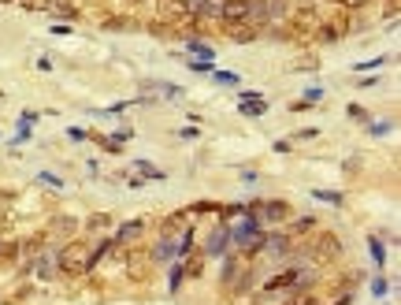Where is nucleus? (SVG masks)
<instances>
[{"mask_svg": "<svg viewBox=\"0 0 401 305\" xmlns=\"http://www.w3.org/2000/svg\"><path fill=\"white\" fill-rule=\"evenodd\" d=\"M134 4H156V0H134Z\"/></svg>", "mask_w": 401, "mask_h": 305, "instance_id": "44", "label": "nucleus"}, {"mask_svg": "<svg viewBox=\"0 0 401 305\" xmlns=\"http://www.w3.org/2000/svg\"><path fill=\"white\" fill-rule=\"evenodd\" d=\"M186 209H182V212H171V216H164V220H160V235H179V227L182 224H186Z\"/></svg>", "mask_w": 401, "mask_h": 305, "instance_id": "21", "label": "nucleus"}, {"mask_svg": "<svg viewBox=\"0 0 401 305\" xmlns=\"http://www.w3.org/2000/svg\"><path fill=\"white\" fill-rule=\"evenodd\" d=\"M312 198H320V201H327V205H334V209H338V205H345V198L338 190H312Z\"/></svg>", "mask_w": 401, "mask_h": 305, "instance_id": "29", "label": "nucleus"}, {"mask_svg": "<svg viewBox=\"0 0 401 305\" xmlns=\"http://www.w3.org/2000/svg\"><path fill=\"white\" fill-rule=\"evenodd\" d=\"M350 116H353V119H364V123H368V112H364L361 104H350Z\"/></svg>", "mask_w": 401, "mask_h": 305, "instance_id": "42", "label": "nucleus"}, {"mask_svg": "<svg viewBox=\"0 0 401 305\" xmlns=\"http://www.w3.org/2000/svg\"><path fill=\"white\" fill-rule=\"evenodd\" d=\"M67 134H71L74 141H82V138H90V134H85V130H82V127H71V130H67Z\"/></svg>", "mask_w": 401, "mask_h": 305, "instance_id": "43", "label": "nucleus"}, {"mask_svg": "<svg viewBox=\"0 0 401 305\" xmlns=\"http://www.w3.org/2000/svg\"><path fill=\"white\" fill-rule=\"evenodd\" d=\"M212 79L220 82V86H238V82H242L234 71H215V68H212Z\"/></svg>", "mask_w": 401, "mask_h": 305, "instance_id": "32", "label": "nucleus"}, {"mask_svg": "<svg viewBox=\"0 0 401 305\" xmlns=\"http://www.w3.org/2000/svg\"><path fill=\"white\" fill-rule=\"evenodd\" d=\"M90 272V246H82V242H67L60 249V276H85Z\"/></svg>", "mask_w": 401, "mask_h": 305, "instance_id": "4", "label": "nucleus"}, {"mask_svg": "<svg viewBox=\"0 0 401 305\" xmlns=\"http://www.w3.org/2000/svg\"><path fill=\"white\" fill-rule=\"evenodd\" d=\"M186 260H190V265H182V272H186L190 279H197L201 272H204V253H190Z\"/></svg>", "mask_w": 401, "mask_h": 305, "instance_id": "26", "label": "nucleus"}, {"mask_svg": "<svg viewBox=\"0 0 401 305\" xmlns=\"http://www.w3.org/2000/svg\"><path fill=\"white\" fill-rule=\"evenodd\" d=\"M0 246H4V238H0Z\"/></svg>", "mask_w": 401, "mask_h": 305, "instance_id": "46", "label": "nucleus"}, {"mask_svg": "<svg viewBox=\"0 0 401 305\" xmlns=\"http://www.w3.org/2000/svg\"><path fill=\"white\" fill-rule=\"evenodd\" d=\"M85 227H90V231H108V227H112V216H108V212H97V216L85 220Z\"/></svg>", "mask_w": 401, "mask_h": 305, "instance_id": "28", "label": "nucleus"}, {"mask_svg": "<svg viewBox=\"0 0 401 305\" xmlns=\"http://www.w3.org/2000/svg\"><path fill=\"white\" fill-rule=\"evenodd\" d=\"M286 30L294 41H309L316 34L320 26V12H316V0H297V4H290V15H286Z\"/></svg>", "mask_w": 401, "mask_h": 305, "instance_id": "1", "label": "nucleus"}, {"mask_svg": "<svg viewBox=\"0 0 401 305\" xmlns=\"http://www.w3.org/2000/svg\"><path fill=\"white\" fill-rule=\"evenodd\" d=\"M301 253H305L309 265H331V260L342 257V238L334 231H316V235H312V242L301 249Z\"/></svg>", "mask_w": 401, "mask_h": 305, "instance_id": "2", "label": "nucleus"}, {"mask_svg": "<svg viewBox=\"0 0 401 305\" xmlns=\"http://www.w3.org/2000/svg\"><path fill=\"white\" fill-rule=\"evenodd\" d=\"M331 4H334V0H331Z\"/></svg>", "mask_w": 401, "mask_h": 305, "instance_id": "48", "label": "nucleus"}, {"mask_svg": "<svg viewBox=\"0 0 401 305\" xmlns=\"http://www.w3.org/2000/svg\"><path fill=\"white\" fill-rule=\"evenodd\" d=\"M242 268H245V257H242V253H227V257H223V268H220V283H223V287H231L234 276H238Z\"/></svg>", "mask_w": 401, "mask_h": 305, "instance_id": "14", "label": "nucleus"}, {"mask_svg": "<svg viewBox=\"0 0 401 305\" xmlns=\"http://www.w3.org/2000/svg\"><path fill=\"white\" fill-rule=\"evenodd\" d=\"M0 97H4V93H0Z\"/></svg>", "mask_w": 401, "mask_h": 305, "instance_id": "47", "label": "nucleus"}, {"mask_svg": "<svg viewBox=\"0 0 401 305\" xmlns=\"http://www.w3.org/2000/svg\"><path fill=\"white\" fill-rule=\"evenodd\" d=\"M245 0H220V23H245Z\"/></svg>", "mask_w": 401, "mask_h": 305, "instance_id": "13", "label": "nucleus"}, {"mask_svg": "<svg viewBox=\"0 0 401 305\" xmlns=\"http://www.w3.org/2000/svg\"><path fill=\"white\" fill-rule=\"evenodd\" d=\"M372 294H379V298H383V294H386V279H383V276H379V279L372 283Z\"/></svg>", "mask_w": 401, "mask_h": 305, "instance_id": "41", "label": "nucleus"}, {"mask_svg": "<svg viewBox=\"0 0 401 305\" xmlns=\"http://www.w3.org/2000/svg\"><path fill=\"white\" fill-rule=\"evenodd\" d=\"M182 279H186V272H182V260H171V294H179V287H182Z\"/></svg>", "mask_w": 401, "mask_h": 305, "instance_id": "27", "label": "nucleus"}, {"mask_svg": "<svg viewBox=\"0 0 401 305\" xmlns=\"http://www.w3.org/2000/svg\"><path fill=\"white\" fill-rule=\"evenodd\" d=\"M334 4H342V8H345V12H357V8H364V4H368V0H334Z\"/></svg>", "mask_w": 401, "mask_h": 305, "instance_id": "38", "label": "nucleus"}, {"mask_svg": "<svg viewBox=\"0 0 401 305\" xmlns=\"http://www.w3.org/2000/svg\"><path fill=\"white\" fill-rule=\"evenodd\" d=\"M186 52H193V60H204V63L215 60V49L208 45V41H201V38H186Z\"/></svg>", "mask_w": 401, "mask_h": 305, "instance_id": "18", "label": "nucleus"}, {"mask_svg": "<svg viewBox=\"0 0 401 305\" xmlns=\"http://www.w3.org/2000/svg\"><path fill=\"white\" fill-rule=\"evenodd\" d=\"M179 138H182V141H193V138H201V130H197V127H182Z\"/></svg>", "mask_w": 401, "mask_h": 305, "instance_id": "39", "label": "nucleus"}, {"mask_svg": "<svg viewBox=\"0 0 401 305\" xmlns=\"http://www.w3.org/2000/svg\"><path fill=\"white\" fill-rule=\"evenodd\" d=\"M175 242H179V235H160L156 246L149 249V260H153V265H171V260H179Z\"/></svg>", "mask_w": 401, "mask_h": 305, "instance_id": "9", "label": "nucleus"}, {"mask_svg": "<svg viewBox=\"0 0 401 305\" xmlns=\"http://www.w3.org/2000/svg\"><path fill=\"white\" fill-rule=\"evenodd\" d=\"M283 305H316V294L312 290H290Z\"/></svg>", "mask_w": 401, "mask_h": 305, "instance_id": "25", "label": "nucleus"}, {"mask_svg": "<svg viewBox=\"0 0 401 305\" xmlns=\"http://www.w3.org/2000/svg\"><path fill=\"white\" fill-rule=\"evenodd\" d=\"M227 246H231V227L220 224L208 235V242H204V257H227Z\"/></svg>", "mask_w": 401, "mask_h": 305, "instance_id": "10", "label": "nucleus"}, {"mask_svg": "<svg viewBox=\"0 0 401 305\" xmlns=\"http://www.w3.org/2000/svg\"><path fill=\"white\" fill-rule=\"evenodd\" d=\"M238 112L242 116H253V119H260L268 112V101L260 93H242V104H238Z\"/></svg>", "mask_w": 401, "mask_h": 305, "instance_id": "17", "label": "nucleus"}, {"mask_svg": "<svg viewBox=\"0 0 401 305\" xmlns=\"http://www.w3.org/2000/svg\"><path fill=\"white\" fill-rule=\"evenodd\" d=\"M134 168L142 171V179H164V171H160V168H153V164H149V160H138Z\"/></svg>", "mask_w": 401, "mask_h": 305, "instance_id": "30", "label": "nucleus"}, {"mask_svg": "<svg viewBox=\"0 0 401 305\" xmlns=\"http://www.w3.org/2000/svg\"><path fill=\"white\" fill-rule=\"evenodd\" d=\"M97 141H101V149H104V152H119V149H123V146H115L112 138H97Z\"/></svg>", "mask_w": 401, "mask_h": 305, "instance_id": "40", "label": "nucleus"}, {"mask_svg": "<svg viewBox=\"0 0 401 305\" xmlns=\"http://www.w3.org/2000/svg\"><path fill=\"white\" fill-rule=\"evenodd\" d=\"M264 253V257H272V260H286L290 253H294V238H290L286 231H272V235H264L260 238V249H256V257Z\"/></svg>", "mask_w": 401, "mask_h": 305, "instance_id": "6", "label": "nucleus"}, {"mask_svg": "<svg viewBox=\"0 0 401 305\" xmlns=\"http://www.w3.org/2000/svg\"><path fill=\"white\" fill-rule=\"evenodd\" d=\"M30 272H34L38 279H52V276H60V249L52 246V249H41V253L30 260Z\"/></svg>", "mask_w": 401, "mask_h": 305, "instance_id": "8", "label": "nucleus"}, {"mask_svg": "<svg viewBox=\"0 0 401 305\" xmlns=\"http://www.w3.org/2000/svg\"><path fill=\"white\" fill-rule=\"evenodd\" d=\"M49 15H56L60 23H74L79 19V4H71V0H49Z\"/></svg>", "mask_w": 401, "mask_h": 305, "instance_id": "16", "label": "nucleus"}, {"mask_svg": "<svg viewBox=\"0 0 401 305\" xmlns=\"http://www.w3.org/2000/svg\"><path fill=\"white\" fill-rule=\"evenodd\" d=\"M104 30H138V19H130V15H112V19H104Z\"/></svg>", "mask_w": 401, "mask_h": 305, "instance_id": "24", "label": "nucleus"}, {"mask_svg": "<svg viewBox=\"0 0 401 305\" xmlns=\"http://www.w3.org/2000/svg\"><path fill=\"white\" fill-rule=\"evenodd\" d=\"M268 12H272V26H275V23H286L290 0H268Z\"/></svg>", "mask_w": 401, "mask_h": 305, "instance_id": "23", "label": "nucleus"}, {"mask_svg": "<svg viewBox=\"0 0 401 305\" xmlns=\"http://www.w3.org/2000/svg\"><path fill=\"white\" fill-rule=\"evenodd\" d=\"M26 12H49V0H19Z\"/></svg>", "mask_w": 401, "mask_h": 305, "instance_id": "35", "label": "nucleus"}, {"mask_svg": "<svg viewBox=\"0 0 401 305\" xmlns=\"http://www.w3.org/2000/svg\"><path fill=\"white\" fill-rule=\"evenodd\" d=\"M312 138H320L316 127H305V130H297V134H294V141H312Z\"/></svg>", "mask_w": 401, "mask_h": 305, "instance_id": "36", "label": "nucleus"}, {"mask_svg": "<svg viewBox=\"0 0 401 305\" xmlns=\"http://www.w3.org/2000/svg\"><path fill=\"white\" fill-rule=\"evenodd\" d=\"M368 242H372V257H375V265L383 268V265H386V249H383V242H379V238H368Z\"/></svg>", "mask_w": 401, "mask_h": 305, "instance_id": "33", "label": "nucleus"}, {"mask_svg": "<svg viewBox=\"0 0 401 305\" xmlns=\"http://www.w3.org/2000/svg\"><path fill=\"white\" fill-rule=\"evenodd\" d=\"M49 235H67V238H74V235H79V220H74V216H56L52 227H49Z\"/></svg>", "mask_w": 401, "mask_h": 305, "instance_id": "19", "label": "nucleus"}, {"mask_svg": "<svg viewBox=\"0 0 401 305\" xmlns=\"http://www.w3.org/2000/svg\"><path fill=\"white\" fill-rule=\"evenodd\" d=\"M297 272H301V268H286V272H279V276H272V279L264 283V290H268V294L294 290V287H297Z\"/></svg>", "mask_w": 401, "mask_h": 305, "instance_id": "12", "label": "nucleus"}, {"mask_svg": "<svg viewBox=\"0 0 401 305\" xmlns=\"http://www.w3.org/2000/svg\"><path fill=\"white\" fill-rule=\"evenodd\" d=\"M145 231V220H126V224H119L115 227V246H134L138 238H142Z\"/></svg>", "mask_w": 401, "mask_h": 305, "instance_id": "11", "label": "nucleus"}, {"mask_svg": "<svg viewBox=\"0 0 401 305\" xmlns=\"http://www.w3.org/2000/svg\"><path fill=\"white\" fill-rule=\"evenodd\" d=\"M145 90H160L164 97H182L179 86H167V82H145Z\"/></svg>", "mask_w": 401, "mask_h": 305, "instance_id": "31", "label": "nucleus"}, {"mask_svg": "<svg viewBox=\"0 0 401 305\" xmlns=\"http://www.w3.org/2000/svg\"><path fill=\"white\" fill-rule=\"evenodd\" d=\"M316 224H320L316 216H297V220L290 224V231H286V235H290V238H297V235H309V231H316Z\"/></svg>", "mask_w": 401, "mask_h": 305, "instance_id": "22", "label": "nucleus"}, {"mask_svg": "<svg viewBox=\"0 0 401 305\" xmlns=\"http://www.w3.org/2000/svg\"><path fill=\"white\" fill-rule=\"evenodd\" d=\"M249 290H253V268L245 265V268L234 276V283H231V287H227V294H249Z\"/></svg>", "mask_w": 401, "mask_h": 305, "instance_id": "20", "label": "nucleus"}, {"mask_svg": "<svg viewBox=\"0 0 401 305\" xmlns=\"http://www.w3.org/2000/svg\"><path fill=\"white\" fill-rule=\"evenodd\" d=\"M220 26L227 30L231 41H238V45H249V41H256V34H260V30H253L249 23H220Z\"/></svg>", "mask_w": 401, "mask_h": 305, "instance_id": "15", "label": "nucleus"}, {"mask_svg": "<svg viewBox=\"0 0 401 305\" xmlns=\"http://www.w3.org/2000/svg\"><path fill=\"white\" fill-rule=\"evenodd\" d=\"M353 30V23H350V15H334V19H320V26H316V38L320 45H334V41H342L345 34Z\"/></svg>", "mask_w": 401, "mask_h": 305, "instance_id": "7", "label": "nucleus"}, {"mask_svg": "<svg viewBox=\"0 0 401 305\" xmlns=\"http://www.w3.org/2000/svg\"><path fill=\"white\" fill-rule=\"evenodd\" d=\"M0 4H19V0H0Z\"/></svg>", "mask_w": 401, "mask_h": 305, "instance_id": "45", "label": "nucleus"}, {"mask_svg": "<svg viewBox=\"0 0 401 305\" xmlns=\"http://www.w3.org/2000/svg\"><path fill=\"white\" fill-rule=\"evenodd\" d=\"M130 138H134V130H130V127H123V130H115V134H112L115 146H123V141H130Z\"/></svg>", "mask_w": 401, "mask_h": 305, "instance_id": "37", "label": "nucleus"}, {"mask_svg": "<svg viewBox=\"0 0 401 305\" xmlns=\"http://www.w3.org/2000/svg\"><path fill=\"white\" fill-rule=\"evenodd\" d=\"M245 212H253L260 224H283L290 220V201L283 198H272V201H249Z\"/></svg>", "mask_w": 401, "mask_h": 305, "instance_id": "5", "label": "nucleus"}, {"mask_svg": "<svg viewBox=\"0 0 401 305\" xmlns=\"http://www.w3.org/2000/svg\"><path fill=\"white\" fill-rule=\"evenodd\" d=\"M223 205H215V201H197V205H190L186 212H220Z\"/></svg>", "mask_w": 401, "mask_h": 305, "instance_id": "34", "label": "nucleus"}, {"mask_svg": "<svg viewBox=\"0 0 401 305\" xmlns=\"http://www.w3.org/2000/svg\"><path fill=\"white\" fill-rule=\"evenodd\" d=\"M260 238H264V224H260L253 212H245L242 220H238V224L231 227V242H234L238 249H245L242 257H256V249H260Z\"/></svg>", "mask_w": 401, "mask_h": 305, "instance_id": "3", "label": "nucleus"}]
</instances>
